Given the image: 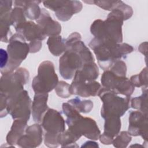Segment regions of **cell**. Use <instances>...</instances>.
Wrapping results in <instances>:
<instances>
[{
	"label": "cell",
	"mask_w": 148,
	"mask_h": 148,
	"mask_svg": "<svg viewBox=\"0 0 148 148\" xmlns=\"http://www.w3.org/2000/svg\"><path fill=\"white\" fill-rule=\"evenodd\" d=\"M133 14L131 6L119 1L116 7L112 10L105 20H95L90 27L91 33L95 38L103 42L120 43L123 42L122 25L123 21Z\"/></svg>",
	"instance_id": "6da1fadb"
},
{
	"label": "cell",
	"mask_w": 148,
	"mask_h": 148,
	"mask_svg": "<svg viewBox=\"0 0 148 148\" xmlns=\"http://www.w3.org/2000/svg\"><path fill=\"white\" fill-rule=\"evenodd\" d=\"M66 50L59 60V71L65 79H71L76 71L87 62H94V58L77 32L72 33L66 39Z\"/></svg>",
	"instance_id": "7a4b0ae2"
},
{
	"label": "cell",
	"mask_w": 148,
	"mask_h": 148,
	"mask_svg": "<svg viewBox=\"0 0 148 148\" xmlns=\"http://www.w3.org/2000/svg\"><path fill=\"white\" fill-rule=\"evenodd\" d=\"M62 110L66 116V123L69 130L78 140L82 135L91 140H98L101 131L95 121L87 117H83L68 102L62 105Z\"/></svg>",
	"instance_id": "3957f363"
},
{
	"label": "cell",
	"mask_w": 148,
	"mask_h": 148,
	"mask_svg": "<svg viewBox=\"0 0 148 148\" xmlns=\"http://www.w3.org/2000/svg\"><path fill=\"white\" fill-rule=\"evenodd\" d=\"M88 46L95 54L99 66L105 71L134 50L127 43L103 42L95 38L90 41Z\"/></svg>",
	"instance_id": "277c9868"
},
{
	"label": "cell",
	"mask_w": 148,
	"mask_h": 148,
	"mask_svg": "<svg viewBox=\"0 0 148 148\" xmlns=\"http://www.w3.org/2000/svg\"><path fill=\"white\" fill-rule=\"evenodd\" d=\"M42 121V127L46 131L45 145L49 147H58V135L65 131V122L61 114L55 109H48Z\"/></svg>",
	"instance_id": "5b68a950"
},
{
	"label": "cell",
	"mask_w": 148,
	"mask_h": 148,
	"mask_svg": "<svg viewBox=\"0 0 148 148\" xmlns=\"http://www.w3.org/2000/svg\"><path fill=\"white\" fill-rule=\"evenodd\" d=\"M7 52L8 62L4 68L1 69L2 75L12 72L18 68L29 53V45L21 34L16 33L9 40Z\"/></svg>",
	"instance_id": "8992f818"
},
{
	"label": "cell",
	"mask_w": 148,
	"mask_h": 148,
	"mask_svg": "<svg viewBox=\"0 0 148 148\" xmlns=\"http://www.w3.org/2000/svg\"><path fill=\"white\" fill-rule=\"evenodd\" d=\"M98 95L103 102L101 115L103 119L109 116L120 117L130 107V97H120L104 87H101Z\"/></svg>",
	"instance_id": "52a82bcc"
},
{
	"label": "cell",
	"mask_w": 148,
	"mask_h": 148,
	"mask_svg": "<svg viewBox=\"0 0 148 148\" xmlns=\"http://www.w3.org/2000/svg\"><path fill=\"white\" fill-rule=\"evenodd\" d=\"M58 83L53 63L45 61L38 66V75L32 80V87L35 93H48L55 88Z\"/></svg>",
	"instance_id": "ba28073f"
},
{
	"label": "cell",
	"mask_w": 148,
	"mask_h": 148,
	"mask_svg": "<svg viewBox=\"0 0 148 148\" xmlns=\"http://www.w3.org/2000/svg\"><path fill=\"white\" fill-rule=\"evenodd\" d=\"M29 74L26 68H18L14 71L2 75L0 91L10 97L24 90V86L29 80Z\"/></svg>",
	"instance_id": "9c48e42d"
},
{
	"label": "cell",
	"mask_w": 148,
	"mask_h": 148,
	"mask_svg": "<svg viewBox=\"0 0 148 148\" xmlns=\"http://www.w3.org/2000/svg\"><path fill=\"white\" fill-rule=\"evenodd\" d=\"M7 111L13 119H22L28 121L31 111V99L28 92H21L7 98Z\"/></svg>",
	"instance_id": "30bf717a"
},
{
	"label": "cell",
	"mask_w": 148,
	"mask_h": 148,
	"mask_svg": "<svg viewBox=\"0 0 148 148\" xmlns=\"http://www.w3.org/2000/svg\"><path fill=\"white\" fill-rule=\"evenodd\" d=\"M101 81L102 87L116 94H121L127 97H130L135 90V87L126 76H117L110 70H106L103 73Z\"/></svg>",
	"instance_id": "8fae6325"
},
{
	"label": "cell",
	"mask_w": 148,
	"mask_h": 148,
	"mask_svg": "<svg viewBox=\"0 0 148 148\" xmlns=\"http://www.w3.org/2000/svg\"><path fill=\"white\" fill-rule=\"evenodd\" d=\"M73 77V80L69 87V91L71 95H77L82 97L98 95L102 87L98 82L95 80L86 82L76 74H75Z\"/></svg>",
	"instance_id": "7c38bea8"
},
{
	"label": "cell",
	"mask_w": 148,
	"mask_h": 148,
	"mask_svg": "<svg viewBox=\"0 0 148 148\" xmlns=\"http://www.w3.org/2000/svg\"><path fill=\"white\" fill-rule=\"evenodd\" d=\"M128 132L132 136H141L147 139V114L140 111H132L129 116Z\"/></svg>",
	"instance_id": "4fadbf2b"
},
{
	"label": "cell",
	"mask_w": 148,
	"mask_h": 148,
	"mask_svg": "<svg viewBox=\"0 0 148 148\" xmlns=\"http://www.w3.org/2000/svg\"><path fill=\"white\" fill-rule=\"evenodd\" d=\"M25 134L23 135L18 140L17 145L21 147H36L42 142L43 131L40 125L34 124L27 127Z\"/></svg>",
	"instance_id": "5bb4252c"
},
{
	"label": "cell",
	"mask_w": 148,
	"mask_h": 148,
	"mask_svg": "<svg viewBox=\"0 0 148 148\" xmlns=\"http://www.w3.org/2000/svg\"><path fill=\"white\" fill-rule=\"evenodd\" d=\"M15 30L17 33L21 34L26 40L29 42L41 41L45 39L46 37L41 27L31 21H25L15 28Z\"/></svg>",
	"instance_id": "9a60e30c"
},
{
	"label": "cell",
	"mask_w": 148,
	"mask_h": 148,
	"mask_svg": "<svg viewBox=\"0 0 148 148\" xmlns=\"http://www.w3.org/2000/svg\"><path fill=\"white\" fill-rule=\"evenodd\" d=\"M36 23L41 27L46 36H57L61 31V25L58 22L53 20L49 12L44 8L41 9V14L36 20Z\"/></svg>",
	"instance_id": "2e32d148"
},
{
	"label": "cell",
	"mask_w": 148,
	"mask_h": 148,
	"mask_svg": "<svg viewBox=\"0 0 148 148\" xmlns=\"http://www.w3.org/2000/svg\"><path fill=\"white\" fill-rule=\"evenodd\" d=\"M82 8L80 1H62L60 6L55 11V15L59 20L66 21L70 20L74 14L80 12Z\"/></svg>",
	"instance_id": "e0dca14e"
},
{
	"label": "cell",
	"mask_w": 148,
	"mask_h": 148,
	"mask_svg": "<svg viewBox=\"0 0 148 148\" xmlns=\"http://www.w3.org/2000/svg\"><path fill=\"white\" fill-rule=\"evenodd\" d=\"M48 93H35L31 105L32 114L34 121L40 123L49 108L47 105Z\"/></svg>",
	"instance_id": "ac0fdd59"
},
{
	"label": "cell",
	"mask_w": 148,
	"mask_h": 148,
	"mask_svg": "<svg viewBox=\"0 0 148 148\" xmlns=\"http://www.w3.org/2000/svg\"><path fill=\"white\" fill-rule=\"evenodd\" d=\"M27 122V120L22 119H14L6 138L8 144L11 145L17 144L19 138L25 131Z\"/></svg>",
	"instance_id": "d6986e66"
},
{
	"label": "cell",
	"mask_w": 148,
	"mask_h": 148,
	"mask_svg": "<svg viewBox=\"0 0 148 148\" xmlns=\"http://www.w3.org/2000/svg\"><path fill=\"white\" fill-rule=\"evenodd\" d=\"M42 2L38 1H14L15 6L21 7L23 9L25 15L30 20H37L41 14V9L39 4Z\"/></svg>",
	"instance_id": "ffe728a7"
},
{
	"label": "cell",
	"mask_w": 148,
	"mask_h": 148,
	"mask_svg": "<svg viewBox=\"0 0 148 148\" xmlns=\"http://www.w3.org/2000/svg\"><path fill=\"white\" fill-rule=\"evenodd\" d=\"M104 132L102 135L113 140L119 132L121 127L120 117L117 116H109L104 119Z\"/></svg>",
	"instance_id": "44dd1931"
},
{
	"label": "cell",
	"mask_w": 148,
	"mask_h": 148,
	"mask_svg": "<svg viewBox=\"0 0 148 148\" xmlns=\"http://www.w3.org/2000/svg\"><path fill=\"white\" fill-rule=\"evenodd\" d=\"M81 79L86 82L95 80L99 76V69L95 62L86 63L82 68L75 72Z\"/></svg>",
	"instance_id": "7402d4cb"
},
{
	"label": "cell",
	"mask_w": 148,
	"mask_h": 148,
	"mask_svg": "<svg viewBox=\"0 0 148 148\" xmlns=\"http://www.w3.org/2000/svg\"><path fill=\"white\" fill-rule=\"evenodd\" d=\"M50 52L54 56H59L66 50L65 39H62L61 36L57 35L49 36L47 41Z\"/></svg>",
	"instance_id": "603a6c76"
},
{
	"label": "cell",
	"mask_w": 148,
	"mask_h": 148,
	"mask_svg": "<svg viewBox=\"0 0 148 148\" xmlns=\"http://www.w3.org/2000/svg\"><path fill=\"white\" fill-rule=\"evenodd\" d=\"M10 12L0 14V24H1V40L3 42H9L10 38L11 32L10 30Z\"/></svg>",
	"instance_id": "cb8c5ba5"
},
{
	"label": "cell",
	"mask_w": 148,
	"mask_h": 148,
	"mask_svg": "<svg viewBox=\"0 0 148 148\" xmlns=\"http://www.w3.org/2000/svg\"><path fill=\"white\" fill-rule=\"evenodd\" d=\"M147 87H143L142 95L132 98L131 101V106L132 108L138 109L146 114H147Z\"/></svg>",
	"instance_id": "d4e9b609"
},
{
	"label": "cell",
	"mask_w": 148,
	"mask_h": 148,
	"mask_svg": "<svg viewBox=\"0 0 148 148\" xmlns=\"http://www.w3.org/2000/svg\"><path fill=\"white\" fill-rule=\"evenodd\" d=\"M79 112L88 113L93 108V102L91 100H81L78 97L71 99L68 101Z\"/></svg>",
	"instance_id": "484cf974"
},
{
	"label": "cell",
	"mask_w": 148,
	"mask_h": 148,
	"mask_svg": "<svg viewBox=\"0 0 148 148\" xmlns=\"http://www.w3.org/2000/svg\"><path fill=\"white\" fill-rule=\"evenodd\" d=\"M10 19L11 25L14 27V29L27 21L23 9L18 6H15L12 9L10 13Z\"/></svg>",
	"instance_id": "4316f807"
},
{
	"label": "cell",
	"mask_w": 148,
	"mask_h": 148,
	"mask_svg": "<svg viewBox=\"0 0 148 148\" xmlns=\"http://www.w3.org/2000/svg\"><path fill=\"white\" fill-rule=\"evenodd\" d=\"M116 136L113 140L112 144L114 147L117 148L126 147L132 139L131 135L127 131H121Z\"/></svg>",
	"instance_id": "83f0119b"
},
{
	"label": "cell",
	"mask_w": 148,
	"mask_h": 148,
	"mask_svg": "<svg viewBox=\"0 0 148 148\" xmlns=\"http://www.w3.org/2000/svg\"><path fill=\"white\" fill-rule=\"evenodd\" d=\"M147 67H145L139 74L132 76L130 80L134 87H147Z\"/></svg>",
	"instance_id": "f1b7e54d"
},
{
	"label": "cell",
	"mask_w": 148,
	"mask_h": 148,
	"mask_svg": "<svg viewBox=\"0 0 148 148\" xmlns=\"http://www.w3.org/2000/svg\"><path fill=\"white\" fill-rule=\"evenodd\" d=\"M70 85L64 81L58 82L55 87V91L58 96L62 98H67L71 95L69 91Z\"/></svg>",
	"instance_id": "f546056e"
},
{
	"label": "cell",
	"mask_w": 148,
	"mask_h": 148,
	"mask_svg": "<svg viewBox=\"0 0 148 148\" xmlns=\"http://www.w3.org/2000/svg\"><path fill=\"white\" fill-rule=\"evenodd\" d=\"M110 71L117 76H125L127 72L126 64L123 61H117L110 68Z\"/></svg>",
	"instance_id": "4dcf8cb0"
},
{
	"label": "cell",
	"mask_w": 148,
	"mask_h": 148,
	"mask_svg": "<svg viewBox=\"0 0 148 148\" xmlns=\"http://www.w3.org/2000/svg\"><path fill=\"white\" fill-rule=\"evenodd\" d=\"M119 1H93V3L106 10H113L117 5Z\"/></svg>",
	"instance_id": "1f68e13d"
},
{
	"label": "cell",
	"mask_w": 148,
	"mask_h": 148,
	"mask_svg": "<svg viewBox=\"0 0 148 148\" xmlns=\"http://www.w3.org/2000/svg\"><path fill=\"white\" fill-rule=\"evenodd\" d=\"M7 96L0 92V116L2 118L5 117L8 112L7 111Z\"/></svg>",
	"instance_id": "d6a6232c"
},
{
	"label": "cell",
	"mask_w": 148,
	"mask_h": 148,
	"mask_svg": "<svg viewBox=\"0 0 148 148\" xmlns=\"http://www.w3.org/2000/svg\"><path fill=\"white\" fill-rule=\"evenodd\" d=\"M12 1L1 0L0 1V14L10 12L12 11Z\"/></svg>",
	"instance_id": "836d02e7"
},
{
	"label": "cell",
	"mask_w": 148,
	"mask_h": 148,
	"mask_svg": "<svg viewBox=\"0 0 148 148\" xmlns=\"http://www.w3.org/2000/svg\"><path fill=\"white\" fill-rule=\"evenodd\" d=\"M28 45L29 47V53H35L39 51L42 46V43L41 41L39 40L30 42Z\"/></svg>",
	"instance_id": "e575fe53"
},
{
	"label": "cell",
	"mask_w": 148,
	"mask_h": 148,
	"mask_svg": "<svg viewBox=\"0 0 148 148\" xmlns=\"http://www.w3.org/2000/svg\"><path fill=\"white\" fill-rule=\"evenodd\" d=\"M1 51V65H0V68L1 69L4 68L8 62V60H9V56H8V54L7 51H6L5 50L3 49H1L0 50Z\"/></svg>",
	"instance_id": "d590c367"
},
{
	"label": "cell",
	"mask_w": 148,
	"mask_h": 148,
	"mask_svg": "<svg viewBox=\"0 0 148 148\" xmlns=\"http://www.w3.org/2000/svg\"><path fill=\"white\" fill-rule=\"evenodd\" d=\"M81 147H99V145L98 143L92 141V140H88L84 143L81 146Z\"/></svg>",
	"instance_id": "8d00e7d4"
}]
</instances>
